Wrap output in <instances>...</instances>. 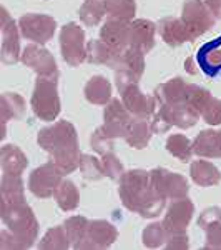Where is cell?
<instances>
[{"mask_svg":"<svg viewBox=\"0 0 221 250\" xmlns=\"http://www.w3.org/2000/svg\"><path fill=\"white\" fill-rule=\"evenodd\" d=\"M118 193L127 210L138 213L145 219H151L162 213L166 202L151 185L150 172L140 168L125 172L120 177Z\"/></svg>","mask_w":221,"mask_h":250,"instance_id":"obj_1","label":"cell"},{"mask_svg":"<svg viewBox=\"0 0 221 250\" xmlns=\"http://www.w3.org/2000/svg\"><path fill=\"white\" fill-rule=\"evenodd\" d=\"M37 142L50 155V160L63 175L77 170L80 165L78 135L75 127L67 120H58L38 132Z\"/></svg>","mask_w":221,"mask_h":250,"instance_id":"obj_2","label":"cell"},{"mask_svg":"<svg viewBox=\"0 0 221 250\" xmlns=\"http://www.w3.org/2000/svg\"><path fill=\"white\" fill-rule=\"evenodd\" d=\"M2 249H30L38 235V220L30 205L22 200L15 204H2Z\"/></svg>","mask_w":221,"mask_h":250,"instance_id":"obj_3","label":"cell"},{"mask_svg":"<svg viewBox=\"0 0 221 250\" xmlns=\"http://www.w3.org/2000/svg\"><path fill=\"white\" fill-rule=\"evenodd\" d=\"M30 105L35 117L43 122L55 120L62 110L58 95V75L55 77H37L34 87V94L30 99Z\"/></svg>","mask_w":221,"mask_h":250,"instance_id":"obj_4","label":"cell"},{"mask_svg":"<svg viewBox=\"0 0 221 250\" xmlns=\"http://www.w3.org/2000/svg\"><path fill=\"white\" fill-rule=\"evenodd\" d=\"M60 52L70 67H80L87 60L85 32L77 23L70 22L60 30Z\"/></svg>","mask_w":221,"mask_h":250,"instance_id":"obj_5","label":"cell"},{"mask_svg":"<svg viewBox=\"0 0 221 250\" xmlns=\"http://www.w3.org/2000/svg\"><path fill=\"white\" fill-rule=\"evenodd\" d=\"M133 120L135 115H131L127 110V107L123 105L122 100L111 99L105 105V110H103V125L100 127V130L113 140L118 139V137L125 139Z\"/></svg>","mask_w":221,"mask_h":250,"instance_id":"obj_6","label":"cell"},{"mask_svg":"<svg viewBox=\"0 0 221 250\" xmlns=\"http://www.w3.org/2000/svg\"><path fill=\"white\" fill-rule=\"evenodd\" d=\"M18 29L25 39L43 45L54 37L57 30V22L54 17L45 14H25L18 19Z\"/></svg>","mask_w":221,"mask_h":250,"instance_id":"obj_7","label":"cell"},{"mask_svg":"<svg viewBox=\"0 0 221 250\" xmlns=\"http://www.w3.org/2000/svg\"><path fill=\"white\" fill-rule=\"evenodd\" d=\"M63 180L62 170L54 162H47L35 168L29 177V190L38 199H48L54 195L60 182Z\"/></svg>","mask_w":221,"mask_h":250,"instance_id":"obj_8","label":"cell"},{"mask_svg":"<svg viewBox=\"0 0 221 250\" xmlns=\"http://www.w3.org/2000/svg\"><path fill=\"white\" fill-rule=\"evenodd\" d=\"M150 180H151L153 188L163 197L165 200L182 199V197H186L188 190H190L186 179H184L183 175L170 172L162 167L150 170Z\"/></svg>","mask_w":221,"mask_h":250,"instance_id":"obj_9","label":"cell"},{"mask_svg":"<svg viewBox=\"0 0 221 250\" xmlns=\"http://www.w3.org/2000/svg\"><path fill=\"white\" fill-rule=\"evenodd\" d=\"M193 37L206 34L211 27H215V15L206 7L203 0H184L182 7V17Z\"/></svg>","mask_w":221,"mask_h":250,"instance_id":"obj_10","label":"cell"},{"mask_svg":"<svg viewBox=\"0 0 221 250\" xmlns=\"http://www.w3.org/2000/svg\"><path fill=\"white\" fill-rule=\"evenodd\" d=\"M120 100L127 107V110L131 115L138 117V119H151V115L155 114L156 107H158L155 95H145L140 90L138 83H128L125 88H122L120 90Z\"/></svg>","mask_w":221,"mask_h":250,"instance_id":"obj_11","label":"cell"},{"mask_svg":"<svg viewBox=\"0 0 221 250\" xmlns=\"http://www.w3.org/2000/svg\"><path fill=\"white\" fill-rule=\"evenodd\" d=\"M193 213H195V205H193V202L188 197H182V199L173 200L162 220L168 235L186 232V227L190 225V222L193 219Z\"/></svg>","mask_w":221,"mask_h":250,"instance_id":"obj_12","label":"cell"},{"mask_svg":"<svg viewBox=\"0 0 221 250\" xmlns=\"http://www.w3.org/2000/svg\"><path fill=\"white\" fill-rule=\"evenodd\" d=\"M23 65L34 70L40 77H55L58 75V67L54 55L38 43H29L22 52Z\"/></svg>","mask_w":221,"mask_h":250,"instance_id":"obj_13","label":"cell"},{"mask_svg":"<svg viewBox=\"0 0 221 250\" xmlns=\"http://www.w3.org/2000/svg\"><path fill=\"white\" fill-rule=\"evenodd\" d=\"M18 32L20 29L15 25L14 19L5 7H2V62L7 65H14L22 59Z\"/></svg>","mask_w":221,"mask_h":250,"instance_id":"obj_14","label":"cell"},{"mask_svg":"<svg viewBox=\"0 0 221 250\" xmlns=\"http://www.w3.org/2000/svg\"><path fill=\"white\" fill-rule=\"evenodd\" d=\"M131 22L108 17L100 29V39L115 52H123L130 47Z\"/></svg>","mask_w":221,"mask_h":250,"instance_id":"obj_15","label":"cell"},{"mask_svg":"<svg viewBox=\"0 0 221 250\" xmlns=\"http://www.w3.org/2000/svg\"><path fill=\"white\" fill-rule=\"evenodd\" d=\"M118 239V230L107 220H92L78 249H108Z\"/></svg>","mask_w":221,"mask_h":250,"instance_id":"obj_16","label":"cell"},{"mask_svg":"<svg viewBox=\"0 0 221 250\" xmlns=\"http://www.w3.org/2000/svg\"><path fill=\"white\" fill-rule=\"evenodd\" d=\"M156 29H158V34L163 39V42L171 47H178L184 42H193L195 40L190 29L186 27V23L178 17L162 19L158 22V25H156Z\"/></svg>","mask_w":221,"mask_h":250,"instance_id":"obj_17","label":"cell"},{"mask_svg":"<svg viewBox=\"0 0 221 250\" xmlns=\"http://www.w3.org/2000/svg\"><path fill=\"white\" fill-rule=\"evenodd\" d=\"M155 34L156 25L148 19H136L130 27V47L148 54L155 47Z\"/></svg>","mask_w":221,"mask_h":250,"instance_id":"obj_18","label":"cell"},{"mask_svg":"<svg viewBox=\"0 0 221 250\" xmlns=\"http://www.w3.org/2000/svg\"><path fill=\"white\" fill-rule=\"evenodd\" d=\"M143 72H145V54L142 50H138L135 47H128L127 50H123L120 54L118 68L115 70V74H123L125 77L133 80L135 83H138Z\"/></svg>","mask_w":221,"mask_h":250,"instance_id":"obj_19","label":"cell"},{"mask_svg":"<svg viewBox=\"0 0 221 250\" xmlns=\"http://www.w3.org/2000/svg\"><path fill=\"white\" fill-rule=\"evenodd\" d=\"M193 154L202 159H221V130H202L193 140Z\"/></svg>","mask_w":221,"mask_h":250,"instance_id":"obj_20","label":"cell"},{"mask_svg":"<svg viewBox=\"0 0 221 250\" xmlns=\"http://www.w3.org/2000/svg\"><path fill=\"white\" fill-rule=\"evenodd\" d=\"M120 54H122V52H115L113 48L108 47L102 39L90 40V42L87 43V62L98 63V65H107V67H110L111 70L118 68Z\"/></svg>","mask_w":221,"mask_h":250,"instance_id":"obj_21","label":"cell"},{"mask_svg":"<svg viewBox=\"0 0 221 250\" xmlns=\"http://www.w3.org/2000/svg\"><path fill=\"white\" fill-rule=\"evenodd\" d=\"M188 83L182 77H175L155 88V99L160 104H186Z\"/></svg>","mask_w":221,"mask_h":250,"instance_id":"obj_22","label":"cell"},{"mask_svg":"<svg viewBox=\"0 0 221 250\" xmlns=\"http://www.w3.org/2000/svg\"><path fill=\"white\" fill-rule=\"evenodd\" d=\"M85 99L93 105H107L111 100V83L103 75H93L83 88Z\"/></svg>","mask_w":221,"mask_h":250,"instance_id":"obj_23","label":"cell"},{"mask_svg":"<svg viewBox=\"0 0 221 250\" xmlns=\"http://www.w3.org/2000/svg\"><path fill=\"white\" fill-rule=\"evenodd\" d=\"M29 165L25 154L17 145L7 144L2 147V172L10 175H22Z\"/></svg>","mask_w":221,"mask_h":250,"instance_id":"obj_24","label":"cell"},{"mask_svg":"<svg viewBox=\"0 0 221 250\" xmlns=\"http://www.w3.org/2000/svg\"><path fill=\"white\" fill-rule=\"evenodd\" d=\"M191 180L200 187H213V185L220 184L221 173L208 160H195L190 167Z\"/></svg>","mask_w":221,"mask_h":250,"instance_id":"obj_25","label":"cell"},{"mask_svg":"<svg viewBox=\"0 0 221 250\" xmlns=\"http://www.w3.org/2000/svg\"><path fill=\"white\" fill-rule=\"evenodd\" d=\"M151 134H153V130H151V125L147 122V119H138V117H135L130 130H128V134L125 135V142L130 145L131 148L142 150V148H147V145L150 144Z\"/></svg>","mask_w":221,"mask_h":250,"instance_id":"obj_26","label":"cell"},{"mask_svg":"<svg viewBox=\"0 0 221 250\" xmlns=\"http://www.w3.org/2000/svg\"><path fill=\"white\" fill-rule=\"evenodd\" d=\"M54 199L63 212L75 210L80 204V193L77 185L72 180H62L57 187V190L54 192Z\"/></svg>","mask_w":221,"mask_h":250,"instance_id":"obj_27","label":"cell"},{"mask_svg":"<svg viewBox=\"0 0 221 250\" xmlns=\"http://www.w3.org/2000/svg\"><path fill=\"white\" fill-rule=\"evenodd\" d=\"M2 125L7 124V120H20L25 115V100L22 95L15 92H5L2 95Z\"/></svg>","mask_w":221,"mask_h":250,"instance_id":"obj_28","label":"cell"},{"mask_svg":"<svg viewBox=\"0 0 221 250\" xmlns=\"http://www.w3.org/2000/svg\"><path fill=\"white\" fill-rule=\"evenodd\" d=\"M25 200L22 175H2V204H15Z\"/></svg>","mask_w":221,"mask_h":250,"instance_id":"obj_29","label":"cell"},{"mask_svg":"<svg viewBox=\"0 0 221 250\" xmlns=\"http://www.w3.org/2000/svg\"><path fill=\"white\" fill-rule=\"evenodd\" d=\"M78 14L83 25L96 27L107 15L105 0H85V3L80 7Z\"/></svg>","mask_w":221,"mask_h":250,"instance_id":"obj_30","label":"cell"},{"mask_svg":"<svg viewBox=\"0 0 221 250\" xmlns=\"http://www.w3.org/2000/svg\"><path fill=\"white\" fill-rule=\"evenodd\" d=\"M70 247H72L70 239H68L67 230L63 225H55V227H52L38 244V249H42V250H67Z\"/></svg>","mask_w":221,"mask_h":250,"instance_id":"obj_31","label":"cell"},{"mask_svg":"<svg viewBox=\"0 0 221 250\" xmlns=\"http://www.w3.org/2000/svg\"><path fill=\"white\" fill-rule=\"evenodd\" d=\"M166 150L180 162H190L193 157V142L183 134H173L166 140Z\"/></svg>","mask_w":221,"mask_h":250,"instance_id":"obj_32","label":"cell"},{"mask_svg":"<svg viewBox=\"0 0 221 250\" xmlns=\"http://www.w3.org/2000/svg\"><path fill=\"white\" fill-rule=\"evenodd\" d=\"M105 7L108 17L133 22V17L136 14L135 0H105Z\"/></svg>","mask_w":221,"mask_h":250,"instance_id":"obj_33","label":"cell"},{"mask_svg":"<svg viewBox=\"0 0 221 250\" xmlns=\"http://www.w3.org/2000/svg\"><path fill=\"white\" fill-rule=\"evenodd\" d=\"M88 225H90V220L82 215H75V217H70V219L65 220L63 227H65L67 235H68V239H70V244L74 249H78V245L82 244L83 239H85Z\"/></svg>","mask_w":221,"mask_h":250,"instance_id":"obj_34","label":"cell"},{"mask_svg":"<svg viewBox=\"0 0 221 250\" xmlns=\"http://www.w3.org/2000/svg\"><path fill=\"white\" fill-rule=\"evenodd\" d=\"M143 245L148 249H156V247H162V245L166 244V239H168V233L165 230L163 224L162 222H153L150 224L147 229L143 230Z\"/></svg>","mask_w":221,"mask_h":250,"instance_id":"obj_35","label":"cell"},{"mask_svg":"<svg viewBox=\"0 0 221 250\" xmlns=\"http://www.w3.org/2000/svg\"><path fill=\"white\" fill-rule=\"evenodd\" d=\"M78 168H80V172H82L83 179H87V180H100L102 177H105L103 167H102V160H98L93 155L82 154Z\"/></svg>","mask_w":221,"mask_h":250,"instance_id":"obj_36","label":"cell"},{"mask_svg":"<svg viewBox=\"0 0 221 250\" xmlns=\"http://www.w3.org/2000/svg\"><path fill=\"white\" fill-rule=\"evenodd\" d=\"M200 117L210 125H220L221 124V100L216 97L210 95L203 107L200 108Z\"/></svg>","mask_w":221,"mask_h":250,"instance_id":"obj_37","label":"cell"},{"mask_svg":"<svg viewBox=\"0 0 221 250\" xmlns=\"http://www.w3.org/2000/svg\"><path fill=\"white\" fill-rule=\"evenodd\" d=\"M102 167H103V173H105V177H108V179H111V180H118L120 177L125 173L123 172L122 162H120V159L113 154V152L103 155Z\"/></svg>","mask_w":221,"mask_h":250,"instance_id":"obj_38","label":"cell"},{"mask_svg":"<svg viewBox=\"0 0 221 250\" xmlns=\"http://www.w3.org/2000/svg\"><path fill=\"white\" fill-rule=\"evenodd\" d=\"M90 145L93 147L95 152H98V154H102V155L110 154V152H113V148H115L113 139L107 137L102 130H100V127L96 128L93 134H92V137H90Z\"/></svg>","mask_w":221,"mask_h":250,"instance_id":"obj_39","label":"cell"},{"mask_svg":"<svg viewBox=\"0 0 221 250\" xmlns=\"http://www.w3.org/2000/svg\"><path fill=\"white\" fill-rule=\"evenodd\" d=\"M204 249H220L221 250V220L211 224L206 229V244Z\"/></svg>","mask_w":221,"mask_h":250,"instance_id":"obj_40","label":"cell"},{"mask_svg":"<svg viewBox=\"0 0 221 250\" xmlns=\"http://www.w3.org/2000/svg\"><path fill=\"white\" fill-rule=\"evenodd\" d=\"M220 220H221V208L220 207H210V208H204V210L202 212V215H200V219H198V225L203 229V230H206L211 224L220 222Z\"/></svg>","mask_w":221,"mask_h":250,"instance_id":"obj_41","label":"cell"},{"mask_svg":"<svg viewBox=\"0 0 221 250\" xmlns=\"http://www.w3.org/2000/svg\"><path fill=\"white\" fill-rule=\"evenodd\" d=\"M165 247H166V249L186 250L188 247H190V242H188L186 233H173V235H168Z\"/></svg>","mask_w":221,"mask_h":250,"instance_id":"obj_42","label":"cell"},{"mask_svg":"<svg viewBox=\"0 0 221 250\" xmlns=\"http://www.w3.org/2000/svg\"><path fill=\"white\" fill-rule=\"evenodd\" d=\"M216 19H221V0H203Z\"/></svg>","mask_w":221,"mask_h":250,"instance_id":"obj_43","label":"cell"},{"mask_svg":"<svg viewBox=\"0 0 221 250\" xmlns=\"http://www.w3.org/2000/svg\"><path fill=\"white\" fill-rule=\"evenodd\" d=\"M208 63H211V65H220L221 63V48H213V50L208 52Z\"/></svg>","mask_w":221,"mask_h":250,"instance_id":"obj_44","label":"cell"}]
</instances>
